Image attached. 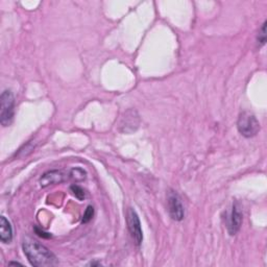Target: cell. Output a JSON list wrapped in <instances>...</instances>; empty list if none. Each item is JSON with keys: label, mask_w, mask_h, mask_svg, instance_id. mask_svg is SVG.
Wrapping results in <instances>:
<instances>
[{"label": "cell", "mask_w": 267, "mask_h": 267, "mask_svg": "<svg viewBox=\"0 0 267 267\" xmlns=\"http://www.w3.org/2000/svg\"><path fill=\"white\" fill-rule=\"evenodd\" d=\"M22 249L29 263L35 267H48L57 264L55 254L31 237H25L22 241Z\"/></svg>", "instance_id": "obj_1"}, {"label": "cell", "mask_w": 267, "mask_h": 267, "mask_svg": "<svg viewBox=\"0 0 267 267\" xmlns=\"http://www.w3.org/2000/svg\"><path fill=\"white\" fill-rule=\"evenodd\" d=\"M237 128L243 137L251 138L256 136L260 131V123L254 114L249 112H242L237 121Z\"/></svg>", "instance_id": "obj_2"}, {"label": "cell", "mask_w": 267, "mask_h": 267, "mask_svg": "<svg viewBox=\"0 0 267 267\" xmlns=\"http://www.w3.org/2000/svg\"><path fill=\"white\" fill-rule=\"evenodd\" d=\"M0 103H1V110H0V122L2 127H9L13 121L15 98L10 90H4L0 96Z\"/></svg>", "instance_id": "obj_3"}, {"label": "cell", "mask_w": 267, "mask_h": 267, "mask_svg": "<svg viewBox=\"0 0 267 267\" xmlns=\"http://www.w3.org/2000/svg\"><path fill=\"white\" fill-rule=\"evenodd\" d=\"M127 224L129 231L131 233L132 238L135 241V243L139 247L143 240V233L142 229H141V224L138 214L133 208H129L127 212Z\"/></svg>", "instance_id": "obj_4"}, {"label": "cell", "mask_w": 267, "mask_h": 267, "mask_svg": "<svg viewBox=\"0 0 267 267\" xmlns=\"http://www.w3.org/2000/svg\"><path fill=\"white\" fill-rule=\"evenodd\" d=\"M168 212L170 217L175 221H181L185 217V210L181 197L174 191H169L167 195Z\"/></svg>", "instance_id": "obj_5"}, {"label": "cell", "mask_w": 267, "mask_h": 267, "mask_svg": "<svg viewBox=\"0 0 267 267\" xmlns=\"http://www.w3.org/2000/svg\"><path fill=\"white\" fill-rule=\"evenodd\" d=\"M140 123V118L135 110H129L125 112L120 121V131L125 134L135 132Z\"/></svg>", "instance_id": "obj_6"}, {"label": "cell", "mask_w": 267, "mask_h": 267, "mask_svg": "<svg viewBox=\"0 0 267 267\" xmlns=\"http://www.w3.org/2000/svg\"><path fill=\"white\" fill-rule=\"evenodd\" d=\"M242 219H243V214H242L241 207L238 203H235L233 205L231 216H229V219L228 222V231L229 235L233 236L238 233V231L241 228Z\"/></svg>", "instance_id": "obj_7"}, {"label": "cell", "mask_w": 267, "mask_h": 267, "mask_svg": "<svg viewBox=\"0 0 267 267\" xmlns=\"http://www.w3.org/2000/svg\"><path fill=\"white\" fill-rule=\"evenodd\" d=\"M65 181V174L62 172H58V170H50L44 173L41 179H40V186L42 188H45L50 186V185H56L60 184Z\"/></svg>", "instance_id": "obj_8"}, {"label": "cell", "mask_w": 267, "mask_h": 267, "mask_svg": "<svg viewBox=\"0 0 267 267\" xmlns=\"http://www.w3.org/2000/svg\"><path fill=\"white\" fill-rule=\"evenodd\" d=\"M13 239V229L11 222L4 216L0 217V240L3 243H10Z\"/></svg>", "instance_id": "obj_9"}, {"label": "cell", "mask_w": 267, "mask_h": 267, "mask_svg": "<svg viewBox=\"0 0 267 267\" xmlns=\"http://www.w3.org/2000/svg\"><path fill=\"white\" fill-rule=\"evenodd\" d=\"M70 179L76 182H81L86 179V172L83 168H73L70 170Z\"/></svg>", "instance_id": "obj_10"}, {"label": "cell", "mask_w": 267, "mask_h": 267, "mask_svg": "<svg viewBox=\"0 0 267 267\" xmlns=\"http://www.w3.org/2000/svg\"><path fill=\"white\" fill-rule=\"evenodd\" d=\"M70 190L72 192V194L76 196L78 200H84L85 199V191L84 189L77 186V185H72V186L70 187Z\"/></svg>", "instance_id": "obj_11"}, {"label": "cell", "mask_w": 267, "mask_h": 267, "mask_svg": "<svg viewBox=\"0 0 267 267\" xmlns=\"http://www.w3.org/2000/svg\"><path fill=\"white\" fill-rule=\"evenodd\" d=\"M266 24H267V22L265 21L260 29V32H259V35H258L259 46H263L266 42Z\"/></svg>", "instance_id": "obj_12"}, {"label": "cell", "mask_w": 267, "mask_h": 267, "mask_svg": "<svg viewBox=\"0 0 267 267\" xmlns=\"http://www.w3.org/2000/svg\"><path fill=\"white\" fill-rule=\"evenodd\" d=\"M93 216H94V208L92 206H89L84 213L83 220H81V222H83V224H88L89 221L92 220Z\"/></svg>", "instance_id": "obj_13"}, {"label": "cell", "mask_w": 267, "mask_h": 267, "mask_svg": "<svg viewBox=\"0 0 267 267\" xmlns=\"http://www.w3.org/2000/svg\"><path fill=\"white\" fill-rule=\"evenodd\" d=\"M35 231L36 233L38 234L40 237H43V238H50L51 235L49 233H46V232H44V231H40V229L38 228H35Z\"/></svg>", "instance_id": "obj_14"}, {"label": "cell", "mask_w": 267, "mask_h": 267, "mask_svg": "<svg viewBox=\"0 0 267 267\" xmlns=\"http://www.w3.org/2000/svg\"><path fill=\"white\" fill-rule=\"evenodd\" d=\"M89 265H91V266H99V265H101V263L100 262H91Z\"/></svg>", "instance_id": "obj_15"}, {"label": "cell", "mask_w": 267, "mask_h": 267, "mask_svg": "<svg viewBox=\"0 0 267 267\" xmlns=\"http://www.w3.org/2000/svg\"><path fill=\"white\" fill-rule=\"evenodd\" d=\"M9 265H22V264L19 262H11Z\"/></svg>", "instance_id": "obj_16"}]
</instances>
